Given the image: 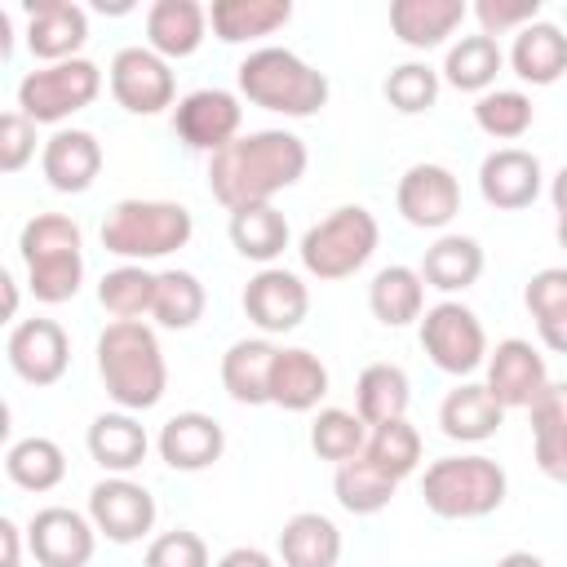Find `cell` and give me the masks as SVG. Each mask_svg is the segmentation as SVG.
Returning <instances> with one entry per match:
<instances>
[{
  "instance_id": "6da1fadb",
  "label": "cell",
  "mask_w": 567,
  "mask_h": 567,
  "mask_svg": "<svg viewBox=\"0 0 567 567\" xmlns=\"http://www.w3.org/2000/svg\"><path fill=\"white\" fill-rule=\"evenodd\" d=\"M310 164V151L288 128L239 133L230 146L208 155V190L226 213L270 204L279 190L297 186Z\"/></svg>"
},
{
  "instance_id": "7a4b0ae2",
  "label": "cell",
  "mask_w": 567,
  "mask_h": 567,
  "mask_svg": "<svg viewBox=\"0 0 567 567\" xmlns=\"http://www.w3.org/2000/svg\"><path fill=\"white\" fill-rule=\"evenodd\" d=\"M97 377L120 412H146L168 390V363L155 328L142 319H115L97 337Z\"/></svg>"
},
{
  "instance_id": "3957f363",
  "label": "cell",
  "mask_w": 567,
  "mask_h": 567,
  "mask_svg": "<svg viewBox=\"0 0 567 567\" xmlns=\"http://www.w3.org/2000/svg\"><path fill=\"white\" fill-rule=\"evenodd\" d=\"M239 93L261 111L310 120L328 106V75L292 49L261 44L239 62Z\"/></svg>"
},
{
  "instance_id": "277c9868",
  "label": "cell",
  "mask_w": 567,
  "mask_h": 567,
  "mask_svg": "<svg viewBox=\"0 0 567 567\" xmlns=\"http://www.w3.org/2000/svg\"><path fill=\"white\" fill-rule=\"evenodd\" d=\"M18 252L27 266L31 297L44 306H62L84 284V235L66 213H35L22 235Z\"/></svg>"
},
{
  "instance_id": "5b68a950",
  "label": "cell",
  "mask_w": 567,
  "mask_h": 567,
  "mask_svg": "<svg viewBox=\"0 0 567 567\" xmlns=\"http://www.w3.org/2000/svg\"><path fill=\"white\" fill-rule=\"evenodd\" d=\"M195 235V217L173 199H120L102 221V248L124 261H155L186 248Z\"/></svg>"
},
{
  "instance_id": "8992f818",
  "label": "cell",
  "mask_w": 567,
  "mask_h": 567,
  "mask_svg": "<svg viewBox=\"0 0 567 567\" xmlns=\"http://www.w3.org/2000/svg\"><path fill=\"white\" fill-rule=\"evenodd\" d=\"M505 492H509L505 470L483 452L439 456L421 478L425 509L439 518H487L505 505Z\"/></svg>"
},
{
  "instance_id": "52a82bcc",
  "label": "cell",
  "mask_w": 567,
  "mask_h": 567,
  "mask_svg": "<svg viewBox=\"0 0 567 567\" xmlns=\"http://www.w3.org/2000/svg\"><path fill=\"white\" fill-rule=\"evenodd\" d=\"M377 244H381L377 217L363 204H341L301 235L297 252H301L306 275H315L323 284H337V279H350L354 270H363L368 257L377 252Z\"/></svg>"
},
{
  "instance_id": "ba28073f",
  "label": "cell",
  "mask_w": 567,
  "mask_h": 567,
  "mask_svg": "<svg viewBox=\"0 0 567 567\" xmlns=\"http://www.w3.org/2000/svg\"><path fill=\"white\" fill-rule=\"evenodd\" d=\"M102 93V71L89 58L49 62L18 80V111L35 124H62Z\"/></svg>"
},
{
  "instance_id": "9c48e42d",
  "label": "cell",
  "mask_w": 567,
  "mask_h": 567,
  "mask_svg": "<svg viewBox=\"0 0 567 567\" xmlns=\"http://www.w3.org/2000/svg\"><path fill=\"white\" fill-rule=\"evenodd\" d=\"M421 350L430 354V363L447 377H470L474 368L487 363V332L478 323V315L465 301H439L421 315Z\"/></svg>"
},
{
  "instance_id": "30bf717a",
  "label": "cell",
  "mask_w": 567,
  "mask_h": 567,
  "mask_svg": "<svg viewBox=\"0 0 567 567\" xmlns=\"http://www.w3.org/2000/svg\"><path fill=\"white\" fill-rule=\"evenodd\" d=\"M106 84H111V97L133 115H159L177 97L168 58H159L146 44H124L106 66Z\"/></svg>"
},
{
  "instance_id": "8fae6325",
  "label": "cell",
  "mask_w": 567,
  "mask_h": 567,
  "mask_svg": "<svg viewBox=\"0 0 567 567\" xmlns=\"http://www.w3.org/2000/svg\"><path fill=\"white\" fill-rule=\"evenodd\" d=\"M27 549L40 567H89L97 549V527L80 509L44 505L27 523Z\"/></svg>"
},
{
  "instance_id": "7c38bea8",
  "label": "cell",
  "mask_w": 567,
  "mask_h": 567,
  "mask_svg": "<svg viewBox=\"0 0 567 567\" xmlns=\"http://www.w3.org/2000/svg\"><path fill=\"white\" fill-rule=\"evenodd\" d=\"M89 518L111 545H133L155 527V496L128 474H106L89 492Z\"/></svg>"
},
{
  "instance_id": "4fadbf2b",
  "label": "cell",
  "mask_w": 567,
  "mask_h": 567,
  "mask_svg": "<svg viewBox=\"0 0 567 567\" xmlns=\"http://www.w3.org/2000/svg\"><path fill=\"white\" fill-rule=\"evenodd\" d=\"M4 354L27 385H58L71 368V337L58 319H18L9 328Z\"/></svg>"
},
{
  "instance_id": "5bb4252c",
  "label": "cell",
  "mask_w": 567,
  "mask_h": 567,
  "mask_svg": "<svg viewBox=\"0 0 567 567\" xmlns=\"http://www.w3.org/2000/svg\"><path fill=\"white\" fill-rule=\"evenodd\" d=\"M239 124H244V106L226 89H195V93L177 97V106H173V133L190 151L217 155L221 146H230L239 137Z\"/></svg>"
},
{
  "instance_id": "9a60e30c",
  "label": "cell",
  "mask_w": 567,
  "mask_h": 567,
  "mask_svg": "<svg viewBox=\"0 0 567 567\" xmlns=\"http://www.w3.org/2000/svg\"><path fill=\"white\" fill-rule=\"evenodd\" d=\"M394 204H399V213H403L408 226H416V230H443L461 213V182H456L452 168L425 159V164H412L399 177Z\"/></svg>"
},
{
  "instance_id": "2e32d148",
  "label": "cell",
  "mask_w": 567,
  "mask_h": 567,
  "mask_svg": "<svg viewBox=\"0 0 567 567\" xmlns=\"http://www.w3.org/2000/svg\"><path fill=\"white\" fill-rule=\"evenodd\" d=\"M244 315L266 332H292L310 315V288L284 266H261L244 288Z\"/></svg>"
},
{
  "instance_id": "e0dca14e",
  "label": "cell",
  "mask_w": 567,
  "mask_h": 567,
  "mask_svg": "<svg viewBox=\"0 0 567 567\" xmlns=\"http://www.w3.org/2000/svg\"><path fill=\"white\" fill-rule=\"evenodd\" d=\"M496 403L509 412V408H532L540 399V390L549 385V368H545V354L523 341V337H505L496 341V350L487 354V381H483Z\"/></svg>"
},
{
  "instance_id": "ac0fdd59",
  "label": "cell",
  "mask_w": 567,
  "mask_h": 567,
  "mask_svg": "<svg viewBox=\"0 0 567 567\" xmlns=\"http://www.w3.org/2000/svg\"><path fill=\"white\" fill-rule=\"evenodd\" d=\"M540 186H545L540 159L532 151H523V146H496L478 164V195L492 208H501V213L532 208L536 195H540Z\"/></svg>"
},
{
  "instance_id": "d6986e66",
  "label": "cell",
  "mask_w": 567,
  "mask_h": 567,
  "mask_svg": "<svg viewBox=\"0 0 567 567\" xmlns=\"http://www.w3.org/2000/svg\"><path fill=\"white\" fill-rule=\"evenodd\" d=\"M84 40H89V13L75 0H31L27 4V49L44 66L80 58Z\"/></svg>"
},
{
  "instance_id": "ffe728a7",
  "label": "cell",
  "mask_w": 567,
  "mask_h": 567,
  "mask_svg": "<svg viewBox=\"0 0 567 567\" xmlns=\"http://www.w3.org/2000/svg\"><path fill=\"white\" fill-rule=\"evenodd\" d=\"M159 461L168 470H182V474H195V470H208L213 461H221L226 452V430L217 425V416L208 412H177L159 425Z\"/></svg>"
},
{
  "instance_id": "44dd1931",
  "label": "cell",
  "mask_w": 567,
  "mask_h": 567,
  "mask_svg": "<svg viewBox=\"0 0 567 567\" xmlns=\"http://www.w3.org/2000/svg\"><path fill=\"white\" fill-rule=\"evenodd\" d=\"M40 173L62 195H84L102 173V142L89 128H58L40 146Z\"/></svg>"
},
{
  "instance_id": "7402d4cb",
  "label": "cell",
  "mask_w": 567,
  "mask_h": 567,
  "mask_svg": "<svg viewBox=\"0 0 567 567\" xmlns=\"http://www.w3.org/2000/svg\"><path fill=\"white\" fill-rule=\"evenodd\" d=\"M505 421V408L483 381H461L439 403V430L456 443H487Z\"/></svg>"
},
{
  "instance_id": "603a6c76",
  "label": "cell",
  "mask_w": 567,
  "mask_h": 567,
  "mask_svg": "<svg viewBox=\"0 0 567 567\" xmlns=\"http://www.w3.org/2000/svg\"><path fill=\"white\" fill-rule=\"evenodd\" d=\"M509 66L523 84H536V89L563 80L567 75V31L545 18L527 22L509 44Z\"/></svg>"
},
{
  "instance_id": "cb8c5ba5",
  "label": "cell",
  "mask_w": 567,
  "mask_h": 567,
  "mask_svg": "<svg viewBox=\"0 0 567 567\" xmlns=\"http://www.w3.org/2000/svg\"><path fill=\"white\" fill-rule=\"evenodd\" d=\"M532 412V456L554 483H567V381H549Z\"/></svg>"
},
{
  "instance_id": "d4e9b609",
  "label": "cell",
  "mask_w": 567,
  "mask_h": 567,
  "mask_svg": "<svg viewBox=\"0 0 567 567\" xmlns=\"http://www.w3.org/2000/svg\"><path fill=\"white\" fill-rule=\"evenodd\" d=\"M84 443H89V456L106 474H133L146 461V452H151V439H146L142 421L133 412H102V416H93Z\"/></svg>"
},
{
  "instance_id": "484cf974",
  "label": "cell",
  "mask_w": 567,
  "mask_h": 567,
  "mask_svg": "<svg viewBox=\"0 0 567 567\" xmlns=\"http://www.w3.org/2000/svg\"><path fill=\"white\" fill-rule=\"evenodd\" d=\"M208 9L195 0H155L146 9V49L159 58H190L204 44Z\"/></svg>"
},
{
  "instance_id": "4316f807",
  "label": "cell",
  "mask_w": 567,
  "mask_h": 567,
  "mask_svg": "<svg viewBox=\"0 0 567 567\" xmlns=\"http://www.w3.org/2000/svg\"><path fill=\"white\" fill-rule=\"evenodd\" d=\"M279 346H270L266 337H244L221 354V390L244 403V408H261L270 403V368H275Z\"/></svg>"
},
{
  "instance_id": "83f0119b",
  "label": "cell",
  "mask_w": 567,
  "mask_h": 567,
  "mask_svg": "<svg viewBox=\"0 0 567 567\" xmlns=\"http://www.w3.org/2000/svg\"><path fill=\"white\" fill-rule=\"evenodd\" d=\"M323 394H328V368L319 354H310L301 346L275 354V368H270V403L275 408L310 412V408H319Z\"/></svg>"
},
{
  "instance_id": "f1b7e54d",
  "label": "cell",
  "mask_w": 567,
  "mask_h": 567,
  "mask_svg": "<svg viewBox=\"0 0 567 567\" xmlns=\"http://www.w3.org/2000/svg\"><path fill=\"white\" fill-rule=\"evenodd\" d=\"M465 0H394L390 4V31L408 49H439L461 22H465Z\"/></svg>"
},
{
  "instance_id": "f546056e",
  "label": "cell",
  "mask_w": 567,
  "mask_h": 567,
  "mask_svg": "<svg viewBox=\"0 0 567 567\" xmlns=\"http://www.w3.org/2000/svg\"><path fill=\"white\" fill-rule=\"evenodd\" d=\"M279 558L284 567H337L341 563V532L328 514L301 509L279 532Z\"/></svg>"
},
{
  "instance_id": "4dcf8cb0",
  "label": "cell",
  "mask_w": 567,
  "mask_h": 567,
  "mask_svg": "<svg viewBox=\"0 0 567 567\" xmlns=\"http://www.w3.org/2000/svg\"><path fill=\"white\" fill-rule=\"evenodd\" d=\"M292 18L288 0H213L208 27L221 44H248L261 35H275Z\"/></svg>"
},
{
  "instance_id": "1f68e13d",
  "label": "cell",
  "mask_w": 567,
  "mask_h": 567,
  "mask_svg": "<svg viewBox=\"0 0 567 567\" xmlns=\"http://www.w3.org/2000/svg\"><path fill=\"white\" fill-rule=\"evenodd\" d=\"M368 310L385 328H408L425 315V279L412 266H381L368 284Z\"/></svg>"
},
{
  "instance_id": "d6a6232c",
  "label": "cell",
  "mask_w": 567,
  "mask_h": 567,
  "mask_svg": "<svg viewBox=\"0 0 567 567\" xmlns=\"http://www.w3.org/2000/svg\"><path fill=\"white\" fill-rule=\"evenodd\" d=\"M478 275H483V248L470 235H439L421 257V279L425 288L439 292H465L470 284H478Z\"/></svg>"
},
{
  "instance_id": "836d02e7",
  "label": "cell",
  "mask_w": 567,
  "mask_h": 567,
  "mask_svg": "<svg viewBox=\"0 0 567 567\" xmlns=\"http://www.w3.org/2000/svg\"><path fill=\"white\" fill-rule=\"evenodd\" d=\"M408 403H412V385H408V372L399 363H368L359 372V381H354V412L368 425H385V421L408 416Z\"/></svg>"
},
{
  "instance_id": "e575fe53",
  "label": "cell",
  "mask_w": 567,
  "mask_h": 567,
  "mask_svg": "<svg viewBox=\"0 0 567 567\" xmlns=\"http://www.w3.org/2000/svg\"><path fill=\"white\" fill-rule=\"evenodd\" d=\"M4 474L22 492H53L66 478V452L53 439H44V434H27V439L9 443Z\"/></svg>"
},
{
  "instance_id": "d590c367",
  "label": "cell",
  "mask_w": 567,
  "mask_h": 567,
  "mask_svg": "<svg viewBox=\"0 0 567 567\" xmlns=\"http://www.w3.org/2000/svg\"><path fill=\"white\" fill-rule=\"evenodd\" d=\"M230 244L244 261L270 266L284 248H288V217L275 204H257V208H239L230 213Z\"/></svg>"
},
{
  "instance_id": "8d00e7d4",
  "label": "cell",
  "mask_w": 567,
  "mask_h": 567,
  "mask_svg": "<svg viewBox=\"0 0 567 567\" xmlns=\"http://www.w3.org/2000/svg\"><path fill=\"white\" fill-rule=\"evenodd\" d=\"M505 66V53H501V44L492 40V35H461L452 49H447V58H443V80L452 84V89H461V93H487L492 89V80H496V71Z\"/></svg>"
},
{
  "instance_id": "74e56055",
  "label": "cell",
  "mask_w": 567,
  "mask_h": 567,
  "mask_svg": "<svg viewBox=\"0 0 567 567\" xmlns=\"http://www.w3.org/2000/svg\"><path fill=\"white\" fill-rule=\"evenodd\" d=\"M394 478L390 474H381L363 452L359 456H350V461H341L337 465V474H332V492H337V505L341 509H350V514H359V518H368V514H381L390 501H394Z\"/></svg>"
},
{
  "instance_id": "f35d334b",
  "label": "cell",
  "mask_w": 567,
  "mask_h": 567,
  "mask_svg": "<svg viewBox=\"0 0 567 567\" xmlns=\"http://www.w3.org/2000/svg\"><path fill=\"white\" fill-rule=\"evenodd\" d=\"M204 306H208V292L204 284L190 275V270H159L155 275V306H151V319L168 332H186L204 319Z\"/></svg>"
},
{
  "instance_id": "ab89813d",
  "label": "cell",
  "mask_w": 567,
  "mask_h": 567,
  "mask_svg": "<svg viewBox=\"0 0 567 567\" xmlns=\"http://www.w3.org/2000/svg\"><path fill=\"white\" fill-rule=\"evenodd\" d=\"M363 456H368L381 474H390L394 483H403V478L421 465V434H416V425H412L408 416L385 421V425H368V447H363Z\"/></svg>"
},
{
  "instance_id": "60d3db41",
  "label": "cell",
  "mask_w": 567,
  "mask_h": 567,
  "mask_svg": "<svg viewBox=\"0 0 567 567\" xmlns=\"http://www.w3.org/2000/svg\"><path fill=\"white\" fill-rule=\"evenodd\" d=\"M97 301H102V310L111 319H142L155 306V275L146 266H137V261H124V266L102 275Z\"/></svg>"
},
{
  "instance_id": "b9f144b4",
  "label": "cell",
  "mask_w": 567,
  "mask_h": 567,
  "mask_svg": "<svg viewBox=\"0 0 567 567\" xmlns=\"http://www.w3.org/2000/svg\"><path fill=\"white\" fill-rule=\"evenodd\" d=\"M536 120V106L523 89H487L474 102V124L496 142H518Z\"/></svg>"
},
{
  "instance_id": "7bdbcfd3",
  "label": "cell",
  "mask_w": 567,
  "mask_h": 567,
  "mask_svg": "<svg viewBox=\"0 0 567 567\" xmlns=\"http://www.w3.org/2000/svg\"><path fill=\"white\" fill-rule=\"evenodd\" d=\"M310 447L319 461H350L368 447V421L350 408H319L315 425H310Z\"/></svg>"
},
{
  "instance_id": "ee69618b",
  "label": "cell",
  "mask_w": 567,
  "mask_h": 567,
  "mask_svg": "<svg viewBox=\"0 0 567 567\" xmlns=\"http://www.w3.org/2000/svg\"><path fill=\"white\" fill-rule=\"evenodd\" d=\"M439 89H443V75L425 62H403L385 75V102L399 111V115H421L439 102Z\"/></svg>"
},
{
  "instance_id": "f6af8a7d",
  "label": "cell",
  "mask_w": 567,
  "mask_h": 567,
  "mask_svg": "<svg viewBox=\"0 0 567 567\" xmlns=\"http://www.w3.org/2000/svg\"><path fill=\"white\" fill-rule=\"evenodd\" d=\"M142 567H213V563H208V545H204L199 532L173 527V532H164L146 545Z\"/></svg>"
},
{
  "instance_id": "bcb514c9",
  "label": "cell",
  "mask_w": 567,
  "mask_h": 567,
  "mask_svg": "<svg viewBox=\"0 0 567 567\" xmlns=\"http://www.w3.org/2000/svg\"><path fill=\"white\" fill-rule=\"evenodd\" d=\"M35 159V120L18 106L0 115V173H22Z\"/></svg>"
},
{
  "instance_id": "7dc6e473",
  "label": "cell",
  "mask_w": 567,
  "mask_h": 567,
  "mask_svg": "<svg viewBox=\"0 0 567 567\" xmlns=\"http://www.w3.org/2000/svg\"><path fill=\"white\" fill-rule=\"evenodd\" d=\"M474 18L483 27V35H505V31H523L527 22L540 18V0H474Z\"/></svg>"
},
{
  "instance_id": "c3c4849f",
  "label": "cell",
  "mask_w": 567,
  "mask_h": 567,
  "mask_svg": "<svg viewBox=\"0 0 567 567\" xmlns=\"http://www.w3.org/2000/svg\"><path fill=\"white\" fill-rule=\"evenodd\" d=\"M523 306L532 310V319H549V315H563L567 310V266H545L527 279L523 288Z\"/></svg>"
},
{
  "instance_id": "681fc988",
  "label": "cell",
  "mask_w": 567,
  "mask_h": 567,
  "mask_svg": "<svg viewBox=\"0 0 567 567\" xmlns=\"http://www.w3.org/2000/svg\"><path fill=\"white\" fill-rule=\"evenodd\" d=\"M213 567H275V558H270L266 549H257V545H235V549H226Z\"/></svg>"
},
{
  "instance_id": "f907efd6",
  "label": "cell",
  "mask_w": 567,
  "mask_h": 567,
  "mask_svg": "<svg viewBox=\"0 0 567 567\" xmlns=\"http://www.w3.org/2000/svg\"><path fill=\"white\" fill-rule=\"evenodd\" d=\"M536 332H540V341H545L554 354H567V310H563V315L540 319V323H536Z\"/></svg>"
},
{
  "instance_id": "816d5d0a",
  "label": "cell",
  "mask_w": 567,
  "mask_h": 567,
  "mask_svg": "<svg viewBox=\"0 0 567 567\" xmlns=\"http://www.w3.org/2000/svg\"><path fill=\"white\" fill-rule=\"evenodd\" d=\"M0 545H4V558H0V567H18L22 558V532H18V523L13 518H0Z\"/></svg>"
},
{
  "instance_id": "f5cc1de1",
  "label": "cell",
  "mask_w": 567,
  "mask_h": 567,
  "mask_svg": "<svg viewBox=\"0 0 567 567\" xmlns=\"http://www.w3.org/2000/svg\"><path fill=\"white\" fill-rule=\"evenodd\" d=\"M496 567H545V558L532 554V549H509V554L496 558Z\"/></svg>"
},
{
  "instance_id": "db71d44e",
  "label": "cell",
  "mask_w": 567,
  "mask_h": 567,
  "mask_svg": "<svg viewBox=\"0 0 567 567\" xmlns=\"http://www.w3.org/2000/svg\"><path fill=\"white\" fill-rule=\"evenodd\" d=\"M549 199H554L558 217H567V164L554 173V182H549Z\"/></svg>"
},
{
  "instance_id": "11a10c76",
  "label": "cell",
  "mask_w": 567,
  "mask_h": 567,
  "mask_svg": "<svg viewBox=\"0 0 567 567\" xmlns=\"http://www.w3.org/2000/svg\"><path fill=\"white\" fill-rule=\"evenodd\" d=\"M554 235H558V248L567 252V217H558V226H554Z\"/></svg>"
},
{
  "instance_id": "9f6ffc18",
  "label": "cell",
  "mask_w": 567,
  "mask_h": 567,
  "mask_svg": "<svg viewBox=\"0 0 567 567\" xmlns=\"http://www.w3.org/2000/svg\"><path fill=\"white\" fill-rule=\"evenodd\" d=\"M18 567H22V563H18Z\"/></svg>"
}]
</instances>
